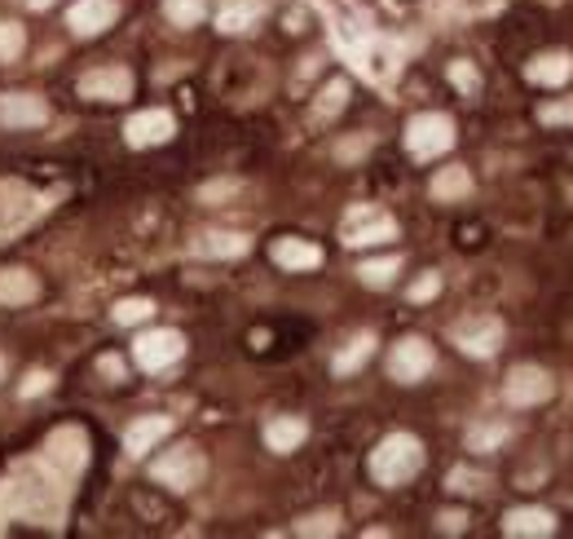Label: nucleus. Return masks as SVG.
Listing matches in <instances>:
<instances>
[{"label": "nucleus", "instance_id": "obj_4", "mask_svg": "<svg viewBox=\"0 0 573 539\" xmlns=\"http://www.w3.org/2000/svg\"><path fill=\"white\" fill-rule=\"evenodd\" d=\"M397 235V222L384 213V208H371V204H357L348 208L340 222V239L348 248H371V244H384Z\"/></svg>", "mask_w": 573, "mask_h": 539}, {"label": "nucleus", "instance_id": "obj_26", "mask_svg": "<svg viewBox=\"0 0 573 539\" xmlns=\"http://www.w3.org/2000/svg\"><path fill=\"white\" fill-rule=\"evenodd\" d=\"M150 310H155V305H150L146 296H128V301H119V305H115V323H124V327L146 323V318H150Z\"/></svg>", "mask_w": 573, "mask_h": 539}, {"label": "nucleus", "instance_id": "obj_1", "mask_svg": "<svg viewBox=\"0 0 573 539\" xmlns=\"http://www.w3.org/2000/svg\"><path fill=\"white\" fill-rule=\"evenodd\" d=\"M424 469V442L411 433H388L375 451H371V478L379 487H402Z\"/></svg>", "mask_w": 573, "mask_h": 539}, {"label": "nucleus", "instance_id": "obj_9", "mask_svg": "<svg viewBox=\"0 0 573 539\" xmlns=\"http://www.w3.org/2000/svg\"><path fill=\"white\" fill-rule=\"evenodd\" d=\"M80 94L93 102H124V98H132V71L128 67H98L80 80Z\"/></svg>", "mask_w": 573, "mask_h": 539}, {"label": "nucleus", "instance_id": "obj_11", "mask_svg": "<svg viewBox=\"0 0 573 539\" xmlns=\"http://www.w3.org/2000/svg\"><path fill=\"white\" fill-rule=\"evenodd\" d=\"M115 18H119V4L115 0H76L71 4V13H67V22H71V31L76 36H102L107 27H115Z\"/></svg>", "mask_w": 573, "mask_h": 539}, {"label": "nucleus", "instance_id": "obj_29", "mask_svg": "<svg viewBox=\"0 0 573 539\" xmlns=\"http://www.w3.org/2000/svg\"><path fill=\"white\" fill-rule=\"evenodd\" d=\"M340 531V518L336 513H314L305 522H296V536H336Z\"/></svg>", "mask_w": 573, "mask_h": 539}, {"label": "nucleus", "instance_id": "obj_7", "mask_svg": "<svg viewBox=\"0 0 573 539\" xmlns=\"http://www.w3.org/2000/svg\"><path fill=\"white\" fill-rule=\"evenodd\" d=\"M181 354H186V336L172 332V327L146 332V336H137V345H132V359H137L146 372H164V367H172Z\"/></svg>", "mask_w": 573, "mask_h": 539}, {"label": "nucleus", "instance_id": "obj_14", "mask_svg": "<svg viewBox=\"0 0 573 539\" xmlns=\"http://www.w3.org/2000/svg\"><path fill=\"white\" fill-rule=\"evenodd\" d=\"M503 536L521 539V536H534V539H547L556 536V518L547 509H512L503 518Z\"/></svg>", "mask_w": 573, "mask_h": 539}, {"label": "nucleus", "instance_id": "obj_23", "mask_svg": "<svg viewBox=\"0 0 573 539\" xmlns=\"http://www.w3.org/2000/svg\"><path fill=\"white\" fill-rule=\"evenodd\" d=\"M344 102H348V80H332L327 89H323V98H318V107H314V116L318 120H332L336 111H340Z\"/></svg>", "mask_w": 573, "mask_h": 539}, {"label": "nucleus", "instance_id": "obj_25", "mask_svg": "<svg viewBox=\"0 0 573 539\" xmlns=\"http://www.w3.org/2000/svg\"><path fill=\"white\" fill-rule=\"evenodd\" d=\"M397 270H402V262H397V257H384V262H366L357 274H362V283H366V287H388Z\"/></svg>", "mask_w": 573, "mask_h": 539}, {"label": "nucleus", "instance_id": "obj_16", "mask_svg": "<svg viewBox=\"0 0 573 539\" xmlns=\"http://www.w3.org/2000/svg\"><path fill=\"white\" fill-rule=\"evenodd\" d=\"M573 76V58L570 53H543L525 67V80L530 85H547V89H561L565 80Z\"/></svg>", "mask_w": 573, "mask_h": 539}, {"label": "nucleus", "instance_id": "obj_2", "mask_svg": "<svg viewBox=\"0 0 573 539\" xmlns=\"http://www.w3.org/2000/svg\"><path fill=\"white\" fill-rule=\"evenodd\" d=\"M451 146H455V120L442 116V111H424V116H415L406 125V150L415 159H437Z\"/></svg>", "mask_w": 573, "mask_h": 539}, {"label": "nucleus", "instance_id": "obj_32", "mask_svg": "<svg viewBox=\"0 0 573 539\" xmlns=\"http://www.w3.org/2000/svg\"><path fill=\"white\" fill-rule=\"evenodd\" d=\"M49 381H53V376L36 367V372H31L27 381H22V390H18V394H22V399H36V394H45V390H49Z\"/></svg>", "mask_w": 573, "mask_h": 539}, {"label": "nucleus", "instance_id": "obj_19", "mask_svg": "<svg viewBox=\"0 0 573 539\" xmlns=\"http://www.w3.org/2000/svg\"><path fill=\"white\" fill-rule=\"evenodd\" d=\"M40 296V283L31 270H0V305H27Z\"/></svg>", "mask_w": 573, "mask_h": 539}, {"label": "nucleus", "instance_id": "obj_24", "mask_svg": "<svg viewBox=\"0 0 573 539\" xmlns=\"http://www.w3.org/2000/svg\"><path fill=\"white\" fill-rule=\"evenodd\" d=\"M251 22H256V4L251 0H238V4H229L226 13H221V31H229V36L247 31Z\"/></svg>", "mask_w": 573, "mask_h": 539}, {"label": "nucleus", "instance_id": "obj_17", "mask_svg": "<svg viewBox=\"0 0 573 539\" xmlns=\"http://www.w3.org/2000/svg\"><path fill=\"white\" fill-rule=\"evenodd\" d=\"M247 248H251V239H247V235H234V231H208V235H199V244H195L199 257H217V262L243 257Z\"/></svg>", "mask_w": 573, "mask_h": 539}, {"label": "nucleus", "instance_id": "obj_15", "mask_svg": "<svg viewBox=\"0 0 573 539\" xmlns=\"http://www.w3.org/2000/svg\"><path fill=\"white\" fill-rule=\"evenodd\" d=\"M305 438H309V424H305L300 415H278V420H269V424H265V447H269V451H278V455L296 451Z\"/></svg>", "mask_w": 573, "mask_h": 539}, {"label": "nucleus", "instance_id": "obj_12", "mask_svg": "<svg viewBox=\"0 0 573 539\" xmlns=\"http://www.w3.org/2000/svg\"><path fill=\"white\" fill-rule=\"evenodd\" d=\"M177 134V120L168 116V111H137L128 125H124V137H128V146H159V141H168V137Z\"/></svg>", "mask_w": 573, "mask_h": 539}, {"label": "nucleus", "instance_id": "obj_3", "mask_svg": "<svg viewBox=\"0 0 573 539\" xmlns=\"http://www.w3.org/2000/svg\"><path fill=\"white\" fill-rule=\"evenodd\" d=\"M204 473H208V464H204V455H199L195 447H172V451L159 455L155 469H150V478H155L159 487H168V491H195V487L204 482Z\"/></svg>", "mask_w": 573, "mask_h": 539}, {"label": "nucleus", "instance_id": "obj_31", "mask_svg": "<svg viewBox=\"0 0 573 539\" xmlns=\"http://www.w3.org/2000/svg\"><path fill=\"white\" fill-rule=\"evenodd\" d=\"M442 292V274H424L415 287H411V301H433Z\"/></svg>", "mask_w": 573, "mask_h": 539}, {"label": "nucleus", "instance_id": "obj_27", "mask_svg": "<svg viewBox=\"0 0 573 539\" xmlns=\"http://www.w3.org/2000/svg\"><path fill=\"white\" fill-rule=\"evenodd\" d=\"M503 442H507V424H481V429L467 433V447H472V451H494V447H503Z\"/></svg>", "mask_w": 573, "mask_h": 539}, {"label": "nucleus", "instance_id": "obj_22", "mask_svg": "<svg viewBox=\"0 0 573 539\" xmlns=\"http://www.w3.org/2000/svg\"><path fill=\"white\" fill-rule=\"evenodd\" d=\"M208 13V0H164V18L172 27H199Z\"/></svg>", "mask_w": 573, "mask_h": 539}, {"label": "nucleus", "instance_id": "obj_10", "mask_svg": "<svg viewBox=\"0 0 573 539\" xmlns=\"http://www.w3.org/2000/svg\"><path fill=\"white\" fill-rule=\"evenodd\" d=\"M49 120L45 98L36 94H0V125L4 129H40Z\"/></svg>", "mask_w": 573, "mask_h": 539}, {"label": "nucleus", "instance_id": "obj_13", "mask_svg": "<svg viewBox=\"0 0 573 539\" xmlns=\"http://www.w3.org/2000/svg\"><path fill=\"white\" fill-rule=\"evenodd\" d=\"M168 433H172V420H168V415H141V420H132V424H128V433H124V451H128L132 460H141V455H146V451H155Z\"/></svg>", "mask_w": 573, "mask_h": 539}, {"label": "nucleus", "instance_id": "obj_28", "mask_svg": "<svg viewBox=\"0 0 573 539\" xmlns=\"http://www.w3.org/2000/svg\"><path fill=\"white\" fill-rule=\"evenodd\" d=\"M27 49V31L18 22H0V62H13Z\"/></svg>", "mask_w": 573, "mask_h": 539}, {"label": "nucleus", "instance_id": "obj_18", "mask_svg": "<svg viewBox=\"0 0 573 539\" xmlns=\"http://www.w3.org/2000/svg\"><path fill=\"white\" fill-rule=\"evenodd\" d=\"M274 262L283 270H314L323 266V248L309 239H278L274 244Z\"/></svg>", "mask_w": 573, "mask_h": 539}, {"label": "nucleus", "instance_id": "obj_6", "mask_svg": "<svg viewBox=\"0 0 573 539\" xmlns=\"http://www.w3.org/2000/svg\"><path fill=\"white\" fill-rule=\"evenodd\" d=\"M552 394H556V381H552L543 367L521 363V367H512V372H507L503 399H507L512 406H539V403H547Z\"/></svg>", "mask_w": 573, "mask_h": 539}, {"label": "nucleus", "instance_id": "obj_21", "mask_svg": "<svg viewBox=\"0 0 573 539\" xmlns=\"http://www.w3.org/2000/svg\"><path fill=\"white\" fill-rule=\"evenodd\" d=\"M472 190V177H467V168H442L437 177H433V195L437 199H463Z\"/></svg>", "mask_w": 573, "mask_h": 539}, {"label": "nucleus", "instance_id": "obj_36", "mask_svg": "<svg viewBox=\"0 0 573 539\" xmlns=\"http://www.w3.org/2000/svg\"><path fill=\"white\" fill-rule=\"evenodd\" d=\"M27 4H31V9H49L53 0H27Z\"/></svg>", "mask_w": 573, "mask_h": 539}, {"label": "nucleus", "instance_id": "obj_37", "mask_svg": "<svg viewBox=\"0 0 573 539\" xmlns=\"http://www.w3.org/2000/svg\"><path fill=\"white\" fill-rule=\"evenodd\" d=\"M0 381H4V359H0Z\"/></svg>", "mask_w": 573, "mask_h": 539}, {"label": "nucleus", "instance_id": "obj_8", "mask_svg": "<svg viewBox=\"0 0 573 539\" xmlns=\"http://www.w3.org/2000/svg\"><path fill=\"white\" fill-rule=\"evenodd\" d=\"M455 345L467 359H490V354H498V345H503V323H498L494 314L463 318L455 327Z\"/></svg>", "mask_w": 573, "mask_h": 539}, {"label": "nucleus", "instance_id": "obj_20", "mask_svg": "<svg viewBox=\"0 0 573 539\" xmlns=\"http://www.w3.org/2000/svg\"><path fill=\"white\" fill-rule=\"evenodd\" d=\"M371 354H375V336H371V332H357V336L344 345L340 354H336L332 372H336V376H353V372H357V367H362Z\"/></svg>", "mask_w": 573, "mask_h": 539}, {"label": "nucleus", "instance_id": "obj_35", "mask_svg": "<svg viewBox=\"0 0 573 539\" xmlns=\"http://www.w3.org/2000/svg\"><path fill=\"white\" fill-rule=\"evenodd\" d=\"M362 150H366V141H344L336 155H340V159H353V155H362Z\"/></svg>", "mask_w": 573, "mask_h": 539}, {"label": "nucleus", "instance_id": "obj_33", "mask_svg": "<svg viewBox=\"0 0 573 539\" xmlns=\"http://www.w3.org/2000/svg\"><path fill=\"white\" fill-rule=\"evenodd\" d=\"M451 80H455L463 94H476V85H481V80H476V71H472L467 62H455V67H451Z\"/></svg>", "mask_w": 573, "mask_h": 539}, {"label": "nucleus", "instance_id": "obj_5", "mask_svg": "<svg viewBox=\"0 0 573 539\" xmlns=\"http://www.w3.org/2000/svg\"><path fill=\"white\" fill-rule=\"evenodd\" d=\"M433 363H437L433 345H428L424 336H406V341H397L393 354H388V376L402 381V385H415V381H424V376L433 372Z\"/></svg>", "mask_w": 573, "mask_h": 539}, {"label": "nucleus", "instance_id": "obj_30", "mask_svg": "<svg viewBox=\"0 0 573 539\" xmlns=\"http://www.w3.org/2000/svg\"><path fill=\"white\" fill-rule=\"evenodd\" d=\"M539 120H543V125H573V102H552V107H543Z\"/></svg>", "mask_w": 573, "mask_h": 539}, {"label": "nucleus", "instance_id": "obj_34", "mask_svg": "<svg viewBox=\"0 0 573 539\" xmlns=\"http://www.w3.org/2000/svg\"><path fill=\"white\" fill-rule=\"evenodd\" d=\"M463 513H442V531H463Z\"/></svg>", "mask_w": 573, "mask_h": 539}]
</instances>
